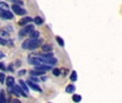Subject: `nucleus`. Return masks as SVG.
Instances as JSON below:
<instances>
[{
  "mask_svg": "<svg viewBox=\"0 0 122 103\" xmlns=\"http://www.w3.org/2000/svg\"><path fill=\"white\" fill-rule=\"evenodd\" d=\"M32 21H33V18H31V17H23V18L18 22V24L20 26H24L27 23H30V22H32Z\"/></svg>",
  "mask_w": 122,
  "mask_h": 103,
  "instance_id": "obj_10",
  "label": "nucleus"
},
{
  "mask_svg": "<svg viewBox=\"0 0 122 103\" xmlns=\"http://www.w3.org/2000/svg\"><path fill=\"white\" fill-rule=\"evenodd\" d=\"M36 70H41V71H48L51 70V65H36Z\"/></svg>",
  "mask_w": 122,
  "mask_h": 103,
  "instance_id": "obj_11",
  "label": "nucleus"
},
{
  "mask_svg": "<svg viewBox=\"0 0 122 103\" xmlns=\"http://www.w3.org/2000/svg\"><path fill=\"white\" fill-rule=\"evenodd\" d=\"M4 77H5V75L3 73H0V83H4Z\"/></svg>",
  "mask_w": 122,
  "mask_h": 103,
  "instance_id": "obj_26",
  "label": "nucleus"
},
{
  "mask_svg": "<svg viewBox=\"0 0 122 103\" xmlns=\"http://www.w3.org/2000/svg\"><path fill=\"white\" fill-rule=\"evenodd\" d=\"M3 56H4V55L2 54V53H0V58H2V57H3Z\"/></svg>",
  "mask_w": 122,
  "mask_h": 103,
  "instance_id": "obj_31",
  "label": "nucleus"
},
{
  "mask_svg": "<svg viewBox=\"0 0 122 103\" xmlns=\"http://www.w3.org/2000/svg\"><path fill=\"white\" fill-rule=\"evenodd\" d=\"M6 43H8V41H5V40H3L2 38H0V44L1 45H6Z\"/></svg>",
  "mask_w": 122,
  "mask_h": 103,
  "instance_id": "obj_27",
  "label": "nucleus"
},
{
  "mask_svg": "<svg viewBox=\"0 0 122 103\" xmlns=\"http://www.w3.org/2000/svg\"><path fill=\"white\" fill-rule=\"evenodd\" d=\"M45 71H41V70H33V71L30 72V74H31V76H36V75H42V74H44Z\"/></svg>",
  "mask_w": 122,
  "mask_h": 103,
  "instance_id": "obj_13",
  "label": "nucleus"
},
{
  "mask_svg": "<svg viewBox=\"0 0 122 103\" xmlns=\"http://www.w3.org/2000/svg\"><path fill=\"white\" fill-rule=\"evenodd\" d=\"M73 101L74 102H80L81 101V97L79 95H74L73 96Z\"/></svg>",
  "mask_w": 122,
  "mask_h": 103,
  "instance_id": "obj_19",
  "label": "nucleus"
},
{
  "mask_svg": "<svg viewBox=\"0 0 122 103\" xmlns=\"http://www.w3.org/2000/svg\"><path fill=\"white\" fill-rule=\"evenodd\" d=\"M29 36H30V38L31 39H38L39 36H40V32L36 31V30H32V31L29 33Z\"/></svg>",
  "mask_w": 122,
  "mask_h": 103,
  "instance_id": "obj_12",
  "label": "nucleus"
},
{
  "mask_svg": "<svg viewBox=\"0 0 122 103\" xmlns=\"http://www.w3.org/2000/svg\"><path fill=\"white\" fill-rule=\"evenodd\" d=\"M71 81H73V82H75L76 80H77V73H76L75 71H73L72 72V74H71Z\"/></svg>",
  "mask_w": 122,
  "mask_h": 103,
  "instance_id": "obj_21",
  "label": "nucleus"
},
{
  "mask_svg": "<svg viewBox=\"0 0 122 103\" xmlns=\"http://www.w3.org/2000/svg\"><path fill=\"white\" fill-rule=\"evenodd\" d=\"M74 90H75V86H74V85H69V86L65 88V91H66V92H69V93L74 92Z\"/></svg>",
  "mask_w": 122,
  "mask_h": 103,
  "instance_id": "obj_17",
  "label": "nucleus"
},
{
  "mask_svg": "<svg viewBox=\"0 0 122 103\" xmlns=\"http://www.w3.org/2000/svg\"><path fill=\"white\" fill-rule=\"evenodd\" d=\"M13 87H14V89H15V90H16L17 92L19 93V96H23V97H25V98H27V97H28L27 92H26V91L24 90L23 88H20V87H19L18 85H16V86H15V85H14V86H13Z\"/></svg>",
  "mask_w": 122,
  "mask_h": 103,
  "instance_id": "obj_7",
  "label": "nucleus"
},
{
  "mask_svg": "<svg viewBox=\"0 0 122 103\" xmlns=\"http://www.w3.org/2000/svg\"><path fill=\"white\" fill-rule=\"evenodd\" d=\"M43 59V62L47 63V65H55L57 63V59L54 58V57H49V58H42Z\"/></svg>",
  "mask_w": 122,
  "mask_h": 103,
  "instance_id": "obj_8",
  "label": "nucleus"
},
{
  "mask_svg": "<svg viewBox=\"0 0 122 103\" xmlns=\"http://www.w3.org/2000/svg\"><path fill=\"white\" fill-rule=\"evenodd\" d=\"M8 32L6 31H4V30H0V36L1 37H8Z\"/></svg>",
  "mask_w": 122,
  "mask_h": 103,
  "instance_id": "obj_25",
  "label": "nucleus"
},
{
  "mask_svg": "<svg viewBox=\"0 0 122 103\" xmlns=\"http://www.w3.org/2000/svg\"><path fill=\"white\" fill-rule=\"evenodd\" d=\"M33 22L36 24V25H42L43 24V18L42 17H40V16H36V17H34Z\"/></svg>",
  "mask_w": 122,
  "mask_h": 103,
  "instance_id": "obj_16",
  "label": "nucleus"
},
{
  "mask_svg": "<svg viewBox=\"0 0 122 103\" xmlns=\"http://www.w3.org/2000/svg\"><path fill=\"white\" fill-rule=\"evenodd\" d=\"M0 95V103H4L5 102V98H4V91H1Z\"/></svg>",
  "mask_w": 122,
  "mask_h": 103,
  "instance_id": "obj_22",
  "label": "nucleus"
},
{
  "mask_svg": "<svg viewBox=\"0 0 122 103\" xmlns=\"http://www.w3.org/2000/svg\"><path fill=\"white\" fill-rule=\"evenodd\" d=\"M51 49H53V47H51V45H48V44H44L42 45V51L47 53V52H51Z\"/></svg>",
  "mask_w": 122,
  "mask_h": 103,
  "instance_id": "obj_14",
  "label": "nucleus"
},
{
  "mask_svg": "<svg viewBox=\"0 0 122 103\" xmlns=\"http://www.w3.org/2000/svg\"><path fill=\"white\" fill-rule=\"evenodd\" d=\"M42 43V40H36V39H31L30 40V44H29V49H36Z\"/></svg>",
  "mask_w": 122,
  "mask_h": 103,
  "instance_id": "obj_1",
  "label": "nucleus"
},
{
  "mask_svg": "<svg viewBox=\"0 0 122 103\" xmlns=\"http://www.w3.org/2000/svg\"><path fill=\"white\" fill-rule=\"evenodd\" d=\"M0 9L4 11H8L9 10V4L5 3V2H0Z\"/></svg>",
  "mask_w": 122,
  "mask_h": 103,
  "instance_id": "obj_18",
  "label": "nucleus"
},
{
  "mask_svg": "<svg viewBox=\"0 0 122 103\" xmlns=\"http://www.w3.org/2000/svg\"><path fill=\"white\" fill-rule=\"evenodd\" d=\"M27 85H28V86H30V88H31L32 90H36V91H42V89H41L40 87H39L38 85L36 84V83L32 82V81H28V82H27Z\"/></svg>",
  "mask_w": 122,
  "mask_h": 103,
  "instance_id": "obj_6",
  "label": "nucleus"
},
{
  "mask_svg": "<svg viewBox=\"0 0 122 103\" xmlns=\"http://www.w3.org/2000/svg\"><path fill=\"white\" fill-rule=\"evenodd\" d=\"M15 84V80L13 76H8L6 77V86L9 87V88H12L13 86H14Z\"/></svg>",
  "mask_w": 122,
  "mask_h": 103,
  "instance_id": "obj_9",
  "label": "nucleus"
},
{
  "mask_svg": "<svg viewBox=\"0 0 122 103\" xmlns=\"http://www.w3.org/2000/svg\"><path fill=\"white\" fill-rule=\"evenodd\" d=\"M56 40H57V42L59 43L60 46H63V45H64V41H63L62 39L60 38V37H57V38H56Z\"/></svg>",
  "mask_w": 122,
  "mask_h": 103,
  "instance_id": "obj_23",
  "label": "nucleus"
},
{
  "mask_svg": "<svg viewBox=\"0 0 122 103\" xmlns=\"http://www.w3.org/2000/svg\"><path fill=\"white\" fill-rule=\"evenodd\" d=\"M9 70H10V71H13V67H12V65H10V67H9Z\"/></svg>",
  "mask_w": 122,
  "mask_h": 103,
  "instance_id": "obj_30",
  "label": "nucleus"
},
{
  "mask_svg": "<svg viewBox=\"0 0 122 103\" xmlns=\"http://www.w3.org/2000/svg\"><path fill=\"white\" fill-rule=\"evenodd\" d=\"M12 9H13V11H14V12L16 13L17 15H24V14H26V10H25V9H21L20 6L17 5V4H13Z\"/></svg>",
  "mask_w": 122,
  "mask_h": 103,
  "instance_id": "obj_5",
  "label": "nucleus"
},
{
  "mask_svg": "<svg viewBox=\"0 0 122 103\" xmlns=\"http://www.w3.org/2000/svg\"><path fill=\"white\" fill-rule=\"evenodd\" d=\"M13 1L17 2V3H18V4H23V1H21V0H13Z\"/></svg>",
  "mask_w": 122,
  "mask_h": 103,
  "instance_id": "obj_29",
  "label": "nucleus"
},
{
  "mask_svg": "<svg viewBox=\"0 0 122 103\" xmlns=\"http://www.w3.org/2000/svg\"><path fill=\"white\" fill-rule=\"evenodd\" d=\"M0 16L4 19H12L13 18V14L9 10L4 11V10H1V9H0Z\"/></svg>",
  "mask_w": 122,
  "mask_h": 103,
  "instance_id": "obj_2",
  "label": "nucleus"
},
{
  "mask_svg": "<svg viewBox=\"0 0 122 103\" xmlns=\"http://www.w3.org/2000/svg\"><path fill=\"white\" fill-rule=\"evenodd\" d=\"M29 63L30 65H42V58H39V57H36L34 56L33 58H32L31 56L29 57Z\"/></svg>",
  "mask_w": 122,
  "mask_h": 103,
  "instance_id": "obj_3",
  "label": "nucleus"
},
{
  "mask_svg": "<svg viewBox=\"0 0 122 103\" xmlns=\"http://www.w3.org/2000/svg\"><path fill=\"white\" fill-rule=\"evenodd\" d=\"M33 30V26L32 25H29V26H26L25 28H23V29L19 31V34L20 36H26V34H28L29 36V33Z\"/></svg>",
  "mask_w": 122,
  "mask_h": 103,
  "instance_id": "obj_4",
  "label": "nucleus"
},
{
  "mask_svg": "<svg viewBox=\"0 0 122 103\" xmlns=\"http://www.w3.org/2000/svg\"><path fill=\"white\" fill-rule=\"evenodd\" d=\"M26 73V70H21V71H19V75H23V74H25Z\"/></svg>",
  "mask_w": 122,
  "mask_h": 103,
  "instance_id": "obj_28",
  "label": "nucleus"
},
{
  "mask_svg": "<svg viewBox=\"0 0 122 103\" xmlns=\"http://www.w3.org/2000/svg\"><path fill=\"white\" fill-rule=\"evenodd\" d=\"M53 74H54V75H56V76H59L61 74V71L59 69H54L53 70Z\"/></svg>",
  "mask_w": 122,
  "mask_h": 103,
  "instance_id": "obj_24",
  "label": "nucleus"
},
{
  "mask_svg": "<svg viewBox=\"0 0 122 103\" xmlns=\"http://www.w3.org/2000/svg\"><path fill=\"white\" fill-rule=\"evenodd\" d=\"M19 84H20L21 88H23L24 90H25L26 92L28 93V86H27V83H25V82H24L23 80H20V81H19Z\"/></svg>",
  "mask_w": 122,
  "mask_h": 103,
  "instance_id": "obj_15",
  "label": "nucleus"
},
{
  "mask_svg": "<svg viewBox=\"0 0 122 103\" xmlns=\"http://www.w3.org/2000/svg\"><path fill=\"white\" fill-rule=\"evenodd\" d=\"M29 44H30V40H26L25 42L21 44V47H23V49H29Z\"/></svg>",
  "mask_w": 122,
  "mask_h": 103,
  "instance_id": "obj_20",
  "label": "nucleus"
}]
</instances>
